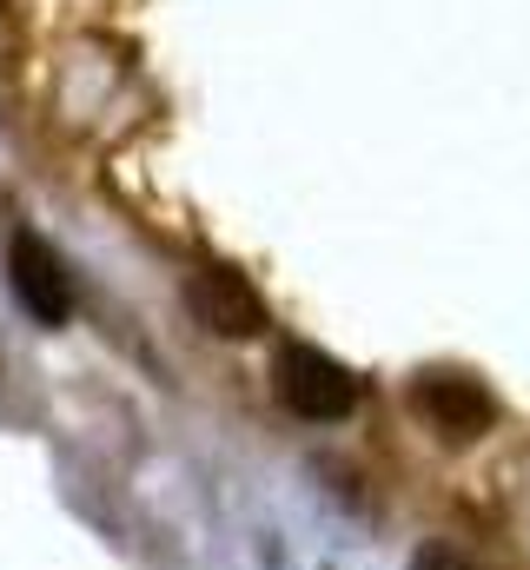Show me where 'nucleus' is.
<instances>
[{
  "label": "nucleus",
  "mask_w": 530,
  "mask_h": 570,
  "mask_svg": "<svg viewBox=\"0 0 530 570\" xmlns=\"http://www.w3.org/2000/svg\"><path fill=\"white\" fill-rule=\"evenodd\" d=\"M272 392H278V405H285L292 419H305V425H338V419H352V405H359V372H352L345 358H332V352L292 338V345H278V358H272Z\"/></svg>",
  "instance_id": "nucleus-1"
},
{
  "label": "nucleus",
  "mask_w": 530,
  "mask_h": 570,
  "mask_svg": "<svg viewBox=\"0 0 530 570\" xmlns=\"http://www.w3.org/2000/svg\"><path fill=\"white\" fill-rule=\"evenodd\" d=\"M411 412L444 444H478L484 431L498 425V392L478 372H464V365H424L411 379Z\"/></svg>",
  "instance_id": "nucleus-2"
},
{
  "label": "nucleus",
  "mask_w": 530,
  "mask_h": 570,
  "mask_svg": "<svg viewBox=\"0 0 530 570\" xmlns=\"http://www.w3.org/2000/svg\"><path fill=\"white\" fill-rule=\"evenodd\" d=\"M7 292L20 298V312L33 325H67L73 318V273H67V259L40 233H13V246H7Z\"/></svg>",
  "instance_id": "nucleus-3"
},
{
  "label": "nucleus",
  "mask_w": 530,
  "mask_h": 570,
  "mask_svg": "<svg viewBox=\"0 0 530 570\" xmlns=\"http://www.w3.org/2000/svg\"><path fill=\"white\" fill-rule=\"evenodd\" d=\"M186 312L213 332V338H259L265 332V298L239 266H199L186 279Z\"/></svg>",
  "instance_id": "nucleus-4"
},
{
  "label": "nucleus",
  "mask_w": 530,
  "mask_h": 570,
  "mask_svg": "<svg viewBox=\"0 0 530 570\" xmlns=\"http://www.w3.org/2000/svg\"><path fill=\"white\" fill-rule=\"evenodd\" d=\"M411 570H478V564H471L458 544H424V551L411 558Z\"/></svg>",
  "instance_id": "nucleus-5"
}]
</instances>
